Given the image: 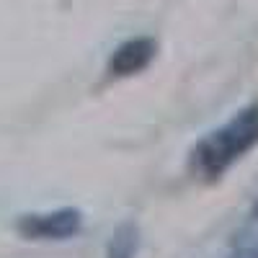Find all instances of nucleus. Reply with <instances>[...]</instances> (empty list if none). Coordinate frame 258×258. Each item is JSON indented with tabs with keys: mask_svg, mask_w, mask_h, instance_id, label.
Instances as JSON below:
<instances>
[{
	"mask_svg": "<svg viewBox=\"0 0 258 258\" xmlns=\"http://www.w3.org/2000/svg\"><path fill=\"white\" fill-rule=\"evenodd\" d=\"M227 258H258V199L235 230L227 248Z\"/></svg>",
	"mask_w": 258,
	"mask_h": 258,
	"instance_id": "obj_4",
	"label": "nucleus"
},
{
	"mask_svg": "<svg viewBox=\"0 0 258 258\" xmlns=\"http://www.w3.org/2000/svg\"><path fill=\"white\" fill-rule=\"evenodd\" d=\"M83 212L78 207H59L52 212H31L21 214L16 222V232L26 240L36 243H62L73 240L83 232Z\"/></svg>",
	"mask_w": 258,
	"mask_h": 258,
	"instance_id": "obj_2",
	"label": "nucleus"
},
{
	"mask_svg": "<svg viewBox=\"0 0 258 258\" xmlns=\"http://www.w3.org/2000/svg\"><path fill=\"white\" fill-rule=\"evenodd\" d=\"M253 147H258V103L235 111L225 124L194 142L188 168L202 181H220Z\"/></svg>",
	"mask_w": 258,
	"mask_h": 258,
	"instance_id": "obj_1",
	"label": "nucleus"
},
{
	"mask_svg": "<svg viewBox=\"0 0 258 258\" xmlns=\"http://www.w3.org/2000/svg\"><path fill=\"white\" fill-rule=\"evenodd\" d=\"M158 54V41L153 36H132L121 41L106 62V73L111 78H132L150 68Z\"/></svg>",
	"mask_w": 258,
	"mask_h": 258,
	"instance_id": "obj_3",
	"label": "nucleus"
},
{
	"mask_svg": "<svg viewBox=\"0 0 258 258\" xmlns=\"http://www.w3.org/2000/svg\"><path fill=\"white\" fill-rule=\"evenodd\" d=\"M140 253V227L137 222H121L109 238L106 258H137Z\"/></svg>",
	"mask_w": 258,
	"mask_h": 258,
	"instance_id": "obj_5",
	"label": "nucleus"
}]
</instances>
